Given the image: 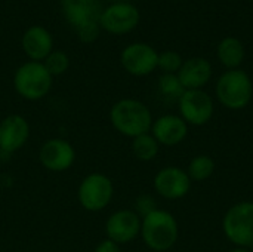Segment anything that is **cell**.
<instances>
[{
	"instance_id": "cell-18",
	"label": "cell",
	"mask_w": 253,
	"mask_h": 252,
	"mask_svg": "<svg viewBox=\"0 0 253 252\" xmlns=\"http://www.w3.org/2000/svg\"><path fill=\"white\" fill-rule=\"evenodd\" d=\"M218 58L225 67H228L230 70H236V67H239L245 58L243 43L236 37L224 39L218 46Z\"/></svg>"
},
{
	"instance_id": "cell-27",
	"label": "cell",
	"mask_w": 253,
	"mask_h": 252,
	"mask_svg": "<svg viewBox=\"0 0 253 252\" xmlns=\"http://www.w3.org/2000/svg\"><path fill=\"white\" fill-rule=\"evenodd\" d=\"M228 252H253V251H251L249 248H237V247H236L234 250H231V251H228Z\"/></svg>"
},
{
	"instance_id": "cell-1",
	"label": "cell",
	"mask_w": 253,
	"mask_h": 252,
	"mask_svg": "<svg viewBox=\"0 0 253 252\" xmlns=\"http://www.w3.org/2000/svg\"><path fill=\"white\" fill-rule=\"evenodd\" d=\"M110 122L120 135L133 140L151 131L153 114L142 101L123 98L110 108Z\"/></svg>"
},
{
	"instance_id": "cell-16",
	"label": "cell",
	"mask_w": 253,
	"mask_h": 252,
	"mask_svg": "<svg viewBox=\"0 0 253 252\" xmlns=\"http://www.w3.org/2000/svg\"><path fill=\"white\" fill-rule=\"evenodd\" d=\"M21 46L30 61L43 62L53 50V39L47 28L42 25H31L24 31Z\"/></svg>"
},
{
	"instance_id": "cell-11",
	"label": "cell",
	"mask_w": 253,
	"mask_h": 252,
	"mask_svg": "<svg viewBox=\"0 0 253 252\" xmlns=\"http://www.w3.org/2000/svg\"><path fill=\"white\" fill-rule=\"evenodd\" d=\"M159 53L147 43H132L122 50L120 62L132 76H148L157 68Z\"/></svg>"
},
{
	"instance_id": "cell-14",
	"label": "cell",
	"mask_w": 253,
	"mask_h": 252,
	"mask_svg": "<svg viewBox=\"0 0 253 252\" xmlns=\"http://www.w3.org/2000/svg\"><path fill=\"white\" fill-rule=\"evenodd\" d=\"M150 132L160 146L173 147L181 144L187 138L188 125L181 116L163 114L156 120H153Z\"/></svg>"
},
{
	"instance_id": "cell-6",
	"label": "cell",
	"mask_w": 253,
	"mask_h": 252,
	"mask_svg": "<svg viewBox=\"0 0 253 252\" xmlns=\"http://www.w3.org/2000/svg\"><path fill=\"white\" fill-rule=\"evenodd\" d=\"M227 239L237 248L253 247V202H239L233 205L222 220Z\"/></svg>"
},
{
	"instance_id": "cell-13",
	"label": "cell",
	"mask_w": 253,
	"mask_h": 252,
	"mask_svg": "<svg viewBox=\"0 0 253 252\" xmlns=\"http://www.w3.org/2000/svg\"><path fill=\"white\" fill-rule=\"evenodd\" d=\"M30 138V123L21 114H9L0 120V150L16 153Z\"/></svg>"
},
{
	"instance_id": "cell-26",
	"label": "cell",
	"mask_w": 253,
	"mask_h": 252,
	"mask_svg": "<svg viewBox=\"0 0 253 252\" xmlns=\"http://www.w3.org/2000/svg\"><path fill=\"white\" fill-rule=\"evenodd\" d=\"M93 252H120V245L113 242L111 239H104L95 247Z\"/></svg>"
},
{
	"instance_id": "cell-10",
	"label": "cell",
	"mask_w": 253,
	"mask_h": 252,
	"mask_svg": "<svg viewBox=\"0 0 253 252\" xmlns=\"http://www.w3.org/2000/svg\"><path fill=\"white\" fill-rule=\"evenodd\" d=\"M142 218L132 209H120L113 212L105 221L107 239L123 245L135 241L141 235Z\"/></svg>"
},
{
	"instance_id": "cell-19",
	"label": "cell",
	"mask_w": 253,
	"mask_h": 252,
	"mask_svg": "<svg viewBox=\"0 0 253 252\" xmlns=\"http://www.w3.org/2000/svg\"><path fill=\"white\" fill-rule=\"evenodd\" d=\"M159 150H160V144L150 132L142 134L132 140V153L138 160L150 162L157 157Z\"/></svg>"
},
{
	"instance_id": "cell-20",
	"label": "cell",
	"mask_w": 253,
	"mask_h": 252,
	"mask_svg": "<svg viewBox=\"0 0 253 252\" xmlns=\"http://www.w3.org/2000/svg\"><path fill=\"white\" fill-rule=\"evenodd\" d=\"M215 171V162L212 157L206 156V154H200V156H196L190 165H188V177L191 181H197V183H202L208 178L212 177Z\"/></svg>"
},
{
	"instance_id": "cell-23",
	"label": "cell",
	"mask_w": 253,
	"mask_h": 252,
	"mask_svg": "<svg viewBox=\"0 0 253 252\" xmlns=\"http://www.w3.org/2000/svg\"><path fill=\"white\" fill-rule=\"evenodd\" d=\"M157 67L160 70H163L165 73H170L175 74L179 71V68L182 67V58L178 52L173 50H165L162 53H159V61H157Z\"/></svg>"
},
{
	"instance_id": "cell-21",
	"label": "cell",
	"mask_w": 253,
	"mask_h": 252,
	"mask_svg": "<svg viewBox=\"0 0 253 252\" xmlns=\"http://www.w3.org/2000/svg\"><path fill=\"white\" fill-rule=\"evenodd\" d=\"M159 89H160L163 97L172 98V100H176V101L185 92V88L182 86L178 74H170V73H165L159 79Z\"/></svg>"
},
{
	"instance_id": "cell-24",
	"label": "cell",
	"mask_w": 253,
	"mask_h": 252,
	"mask_svg": "<svg viewBox=\"0 0 253 252\" xmlns=\"http://www.w3.org/2000/svg\"><path fill=\"white\" fill-rule=\"evenodd\" d=\"M156 209H157L156 199L151 195H141V196L136 198V201H135V212L141 218H144L145 215L151 214Z\"/></svg>"
},
{
	"instance_id": "cell-2",
	"label": "cell",
	"mask_w": 253,
	"mask_h": 252,
	"mask_svg": "<svg viewBox=\"0 0 253 252\" xmlns=\"http://www.w3.org/2000/svg\"><path fill=\"white\" fill-rule=\"evenodd\" d=\"M141 236L144 244L151 251H169L176 244L179 236L178 223L169 211L157 208L142 218Z\"/></svg>"
},
{
	"instance_id": "cell-9",
	"label": "cell",
	"mask_w": 253,
	"mask_h": 252,
	"mask_svg": "<svg viewBox=\"0 0 253 252\" xmlns=\"http://www.w3.org/2000/svg\"><path fill=\"white\" fill-rule=\"evenodd\" d=\"M139 22L138 9L129 1L113 3L105 7L99 16V25L102 30L111 34H126L132 31Z\"/></svg>"
},
{
	"instance_id": "cell-8",
	"label": "cell",
	"mask_w": 253,
	"mask_h": 252,
	"mask_svg": "<svg viewBox=\"0 0 253 252\" xmlns=\"http://www.w3.org/2000/svg\"><path fill=\"white\" fill-rule=\"evenodd\" d=\"M39 160L50 172H65L76 162V150L65 138H50L42 144Z\"/></svg>"
},
{
	"instance_id": "cell-22",
	"label": "cell",
	"mask_w": 253,
	"mask_h": 252,
	"mask_svg": "<svg viewBox=\"0 0 253 252\" xmlns=\"http://www.w3.org/2000/svg\"><path fill=\"white\" fill-rule=\"evenodd\" d=\"M43 64L47 68V71L52 74V77H55L64 74L68 70L70 58L64 50H52L49 56L43 61Z\"/></svg>"
},
{
	"instance_id": "cell-4",
	"label": "cell",
	"mask_w": 253,
	"mask_h": 252,
	"mask_svg": "<svg viewBox=\"0 0 253 252\" xmlns=\"http://www.w3.org/2000/svg\"><path fill=\"white\" fill-rule=\"evenodd\" d=\"M253 95L251 77L242 70H230L224 73L216 83V97L219 102L230 110L245 108Z\"/></svg>"
},
{
	"instance_id": "cell-25",
	"label": "cell",
	"mask_w": 253,
	"mask_h": 252,
	"mask_svg": "<svg viewBox=\"0 0 253 252\" xmlns=\"http://www.w3.org/2000/svg\"><path fill=\"white\" fill-rule=\"evenodd\" d=\"M76 33H77V37H79L80 42H83V43H92V42H95L99 37L101 25H99V22L86 24V25L77 28Z\"/></svg>"
},
{
	"instance_id": "cell-17",
	"label": "cell",
	"mask_w": 253,
	"mask_h": 252,
	"mask_svg": "<svg viewBox=\"0 0 253 252\" xmlns=\"http://www.w3.org/2000/svg\"><path fill=\"white\" fill-rule=\"evenodd\" d=\"M178 77L185 91L202 89L212 77V67L205 58H191L182 62Z\"/></svg>"
},
{
	"instance_id": "cell-5",
	"label": "cell",
	"mask_w": 253,
	"mask_h": 252,
	"mask_svg": "<svg viewBox=\"0 0 253 252\" xmlns=\"http://www.w3.org/2000/svg\"><path fill=\"white\" fill-rule=\"evenodd\" d=\"M114 196L111 178L102 172L87 174L77 187V201L84 211L99 212L105 209Z\"/></svg>"
},
{
	"instance_id": "cell-3",
	"label": "cell",
	"mask_w": 253,
	"mask_h": 252,
	"mask_svg": "<svg viewBox=\"0 0 253 252\" xmlns=\"http://www.w3.org/2000/svg\"><path fill=\"white\" fill-rule=\"evenodd\" d=\"M53 77L43 62L27 61L21 64L13 74V88L16 94L27 101H39L52 89Z\"/></svg>"
},
{
	"instance_id": "cell-28",
	"label": "cell",
	"mask_w": 253,
	"mask_h": 252,
	"mask_svg": "<svg viewBox=\"0 0 253 252\" xmlns=\"http://www.w3.org/2000/svg\"><path fill=\"white\" fill-rule=\"evenodd\" d=\"M114 3H119V1H127V0H113Z\"/></svg>"
},
{
	"instance_id": "cell-7",
	"label": "cell",
	"mask_w": 253,
	"mask_h": 252,
	"mask_svg": "<svg viewBox=\"0 0 253 252\" xmlns=\"http://www.w3.org/2000/svg\"><path fill=\"white\" fill-rule=\"evenodd\" d=\"M181 117L187 125L203 126L213 116V101L209 94L202 89H190L178 100Z\"/></svg>"
},
{
	"instance_id": "cell-15",
	"label": "cell",
	"mask_w": 253,
	"mask_h": 252,
	"mask_svg": "<svg viewBox=\"0 0 253 252\" xmlns=\"http://www.w3.org/2000/svg\"><path fill=\"white\" fill-rule=\"evenodd\" d=\"M62 13L76 30L92 22H99L102 13L101 0H61Z\"/></svg>"
},
{
	"instance_id": "cell-12",
	"label": "cell",
	"mask_w": 253,
	"mask_h": 252,
	"mask_svg": "<svg viewBox=\"0 0 253 252\" xmlns=\"http://www.w3.org/2000/svg\"><path fill=\"white\" fill-rule=\"evenodd\" d=\"M154 190L168 201H178L188 195L191 189V180L187 171L178 166H166L160 169L154 177Z\"/></svg>"
}]
</instances>
